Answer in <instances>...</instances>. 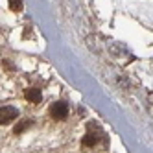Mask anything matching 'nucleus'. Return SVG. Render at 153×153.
Segmentation results:
<instances>
[{
	"instance_id": "39448f33",
	"label": "nucleus",
	"mask_w": 153,
	"mask_h": 153,
	"mask_svg": "<svg viewBox=\"0 0 153 153\" xmlns=\"http://www.w3.org/2000/svg\"><path fill=\"white\" fill-rule=\"evenodd\" d=\"M9 9L11 11H20L22 9V0H9Z\"/></svg>"
},
{
	"instance_id": "f257e3e1",
	"label": "nucleus",
	"mask_w": 153,
	"mask_h": 153,
	"mask_svg": "<svg viewBox=\"0 0 153 153\" xmlns=\"http://www.w3.org/2000/svg\"><path fill=\"white\" fill-rule=\"evenodd\" d=\"M68 114V105L65 102H56L50 107V116L56 118V120H65Z\"/></svg>"
},
{
	"instance_id": "20e7f679",
	"label": "nucleus",
	"mask_w": 153,
	"mask_h": 153,
	"mask_svg": "<svg viewBox=\"0 0 153 153\" xmlns=\"http://www.w3.org/2000/svg\"><path fill=\"white\" fill-rule=\"evenodd\" d=\"M24 96H26V100L31 102V103H41V100H42V94H41L39 89H26Z\"/></svg>"
},
{
	"instance_id": "7ed1b4c3",
	"label": "nucleus",
	"mask_w": 153,
	"mask_h": 153,
	"mask_svg": "<svg viewBox=\"0 0 153 153\" xmlns=\"http://www.w3.org/2000/svg\"><path fill=\"white\" fill-rule=\"evenodd\" d=\"M100 140H102V129H98V127H96V131H91V129H89V133H87L85 138H83V146H85V148H92V146H96Z\"/></svg>"
},
{
	"instance_id": "f03ea898",
	"label": "nucleus",
	"mask_w": 153,
	"mask_h": 153,
	"mask_svg": "<svg viewBox=\"0 0 153 153\" xmlns=\"http://www.w3.org/2000/svg\"><path fill=\"white\" fill-rule=\"evenodd\" d=\"M17 116H19V111H17L15 107H11V105L0 109V124H2V126H6V124H9V122H13Z\"/></svg>"
}]
</instances>
